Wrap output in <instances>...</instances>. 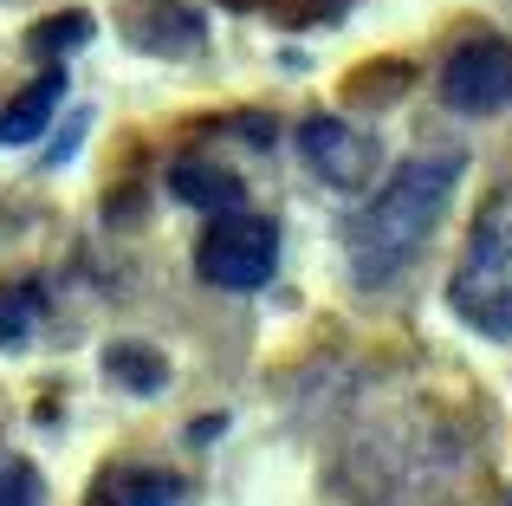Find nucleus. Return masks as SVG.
<instances>
[{
	"label": "nucleus",
	"instance_id": "f257e3e1",
	"mask_svg": "<svg viewBox=\"0 0 512 506\" xmlns=\"http://www.w3.org/2000/svg\"><path fill=\"white\" fill-rule=\"evenodd\" d=\"M454 189H461V156H428V163L415 156L409 169H396L376 189V202L357 215V228H350V273L363 286H389L428 247V234L448 215Z\"/></svg>",
	"mask_w": 512,
	"mask_h": 506
},
{
	"label": "nucleus",
	"instance_id": "f03ea898",
	"mask_svg": "<svg viewBox=\"0 0 512 506\" xmlns=\"http://www.w3.org/2000/svg\"><path fill=\"white\" fill-rule=\"evenodd\" d=\"M448 305L480 338H512V176L480 202L461 266L448 279Z\"/></svg>",
	"mask_w": 512,
	"mask_h": 506
},
{
	"label": "nucleus",
	"instance_id": "7ed1b4c3",
	"mask_svg": "<svg viewBox=\"0 0 512 506\" xmlns=\"http://www.w3.org/2000/svg\"><path fill=\"white\" fill-rule=\"evenodd\" d=\"M273 266H279V221H266V215L227 208V215H214V228L195 241V273L208 279V286H221V292L266 286Z\"/></svg>",
	"mask_w": 512,
	"mask_h": 506
},
{
	"label": "nucleus",
	"instance_id": "20e7f679",
	"mask_svg": "<svg viewBox=\"0 0 512 506\" xmlns=\"http://www.w3.org/2000/svg\"><path fill=\"white\" fill-rule=\"evenodd\" d=\"M441 98L467 117H487V111H506L512 104V39H467L454 46V59L441 65Z\"/></svg>",
	"mask_w": 512,
	"mask_h": 506
},
{
	"label": "nucleus",
	"instance_id": "39448f33",
	"mask_svg": "<svg viewBox=\"0 0 512 506\" xmlns=\"http://www.w3.org/2000/svg\"><path fill=\"white\" fill-rule=\"evenodd\" d=\"M299 150H305V163H312L331 189H363V182L376 176V163H383L376 137L357 130V124H344V117H305L299 124Z\"/></svg>",
	"mask_w": 512,
	"mask_h": 506
},
{
	"label": "nucleus",
	"instance_id": "423d86ee",
	"mask_svg": "<svg viewBox=\"0 0 512 506\" xmlns=\"http://www.w3.org/2000/svg\"><path fill=\"white\" fill-rule=\"evenodd\" d=\"M169 189H175V202L201 208V215H227V208L247 202V182L221 163H201V156H182V163L169 169Z\"/></svg>",
	"mask_w": 512,
	"mask_h": 506
},
{
	"label": "nucleus",
	"instance_id": "0eeeda50",
	"mask_svg": "<svg viewBox=\"0 0 512 506\" xmlns=\"http://www.w3.org/2000/svg\"><path fill=\"white\" fill-rule=\"evenodd\" d=\"M59 98H65V72L52 65L46 78H39L33 91H20V98L0 111V143H33L39 130L52 124V111H59Z\"/></svg>",
	"mask_w": 512,
	"mask_h": 506
},
{
	"label": "nucleus",
	"instance_id": "6e6552de",
	"mask_svg": "<svg viewBox=\"0 0 512 506\" xmlns=\"http://www.w3.org/2000/svg\"><path fill=\"white\" fill-rule=\"evenodd\" d=\"M104 377L124 383V390H137V396H150V390L169 383V364L156 351H143V344H111V351H104Z\"/></svg>",
	"mask_w": 512,
	"mask_h": 506
},
{
	"label": "nucleus",
	"instance_id": "1a4fd4ad",
	"mask_svg": "<svg viewBox=\"0 0 512 506\" xmlns=\"http://www.w3.org/2000/svg\"><path fill=\"white\" fill-rule=\"evenodd\" d=\"M150 20L156 26H130V39H137L143 52H195L201 46V20L188 7H156Z\"/></svg>",
	"mask_w": 512,
	"mask_h": 506
},
{
	"label": "nucleus",
	"instance_id": "9d476101",
	"mask_svg": "<svg viewBox=\"0 0 512 506\" xmlns=\"http://www.w3.org/2000/svg\"><path fill=\"white\" fill-rule=\"evenodd\" d=\"M85 39H91V13H59V20L33 26V39H26V46H33L39 59H52V52H72V46H85Z\"/></svg>",
	"mask_w": 512,
	"mask_h": 506
},
{
	"label": "nucleus",
	"instance_id": "9b49d317",
	"mask_svg": "<svg viewBox=\"0 0 512 506\" xmlns=\"http://www.w3.org/2000/svg\"><path fill=\"white\" fill-rule=\"evenodd\" d=\"M175 500H182V487L169 474H124L111 494V506H175Z\"/></svg>",
	"mask_w": 512,
	"mask_h": 506
},
{
	"label": "nucleus",
	"instance_id": "f8f14e48",
	"mask_svg": "<svg viewBox=\"0 0 512 506\" xmlns=\"http://www.w3.org/2000/svg\"><path fill=\"white\" fill-rule=\"evenodd\" d=\"M39 312V292L33 286H20L13 299H0V344H20L26 338V318Z\"/></svg>",
	"mask_w": 512,
	"mask_h": 506
}]
</instances>
